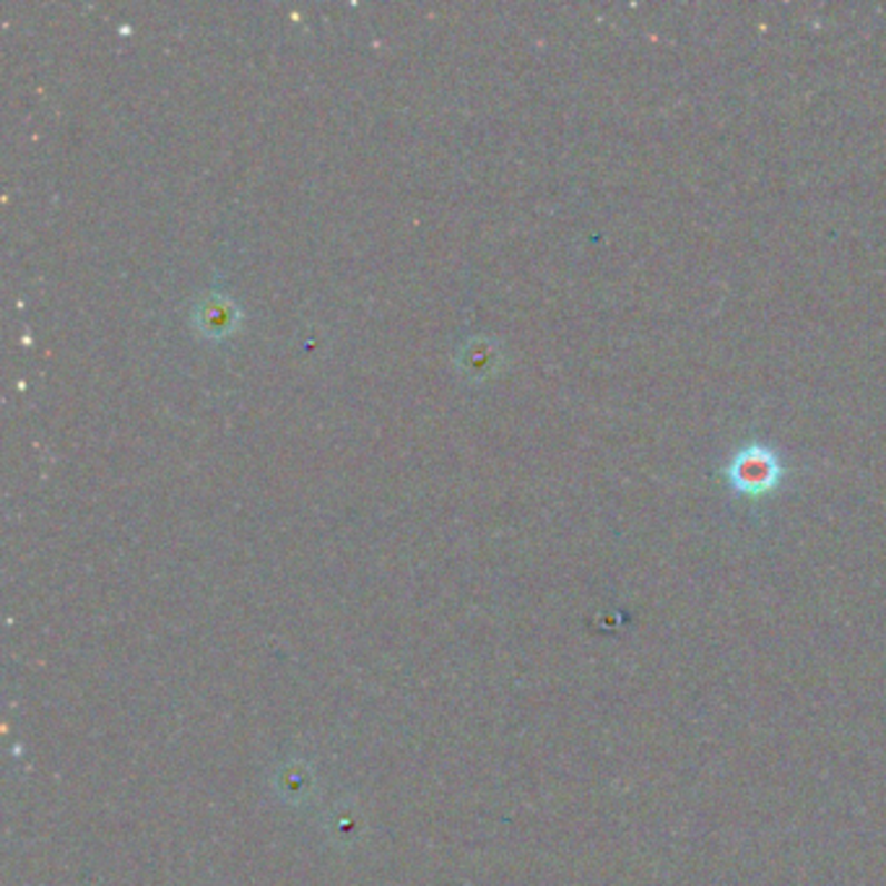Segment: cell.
Segmentation results:
<instances>
[{
	"label": "cell",
	"mask_w": 886,
	"mask_h": 886,
	"mask_svg": "<svg viewBox=\"0 0 886 886\" xmlns=\"http://www.w3.org/2000/svg\"><path fill=\"white\" fill-rule=\"evenodd\" d=\"M193 323L204 336H227L239 323V309L224 297H204L193 309Z\"/></svg>",
	"instance_id": "cell-2"
},
{
	"label": "cell",
	"mask_w": 886,
	"mask_h": 886,
	"mask_svg": "<svg viewBox=\"0 0 886 886\" xmlns=\"http://www.w3.org/2000/svg\"><path fill=\"white\" fill-rule=\"evenodd\" d=\"M785 465L772 447L751 442L730 457L726 479L734 492L744 496H765L780 486Z\"/></svg>",
	"instance_id": "cell-1"
},
{
	"label": "cell",
	"mask_w": 886,
	"mask_h": 886,
	"mask_svg": "<svg viewBox=\"0 0 886 886\" xmlns=\"http://www.w3.org/2000/svg\"><path fill=\"white\" fill-rule=\"evenodd\" d=\"M494 362H496V352L489 346V341H484V338H473L471 344H465L461 352V367L465 375L473 380L486 377L489 372L494 370Z\"/></svg>",
	"instance_id": "cell-3"
}]
</instances>
